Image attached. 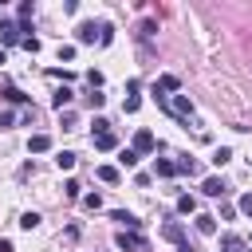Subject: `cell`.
Masks as SVG:
<instances>
[{
    "label": "cell",
    "mask_w": 252,
    "mask_h": 252,
    "mask_svg": "<svg viewBox=\"0 0 252 252\" xmlns=\"http://www.w3.org/2000/svg\"><path fill=\"white\" fill-rule=\"evenodd\" d=\"M165 110H169L173 118H181V122H189V118H193V102H189V94H169Z\"/></svg>",
    "instance_id": "cell-1"
},
{
    "label": "cell",
    "mask_w": 252,
    "mask_h": 252,
    "mask_svg": "<svg viewBox=\"0 0 252 252\" xmlns=\"http://www.w3.org/2000/svg\"><path fill=\"white\" fill-rule=\"evenodd\" d=\"M0 43H4V47L24 43V28H20V20H0Z\"/></svg>",
    "instance_id": "cell-2"
},
{
    "label": "cell",
    "mask_w": 252,
    "mask_h": 252,
    "mask_svg": "<svg viewBox=\"0 0 252 252\" xmlns=\"http://www.w3.org/2000/svg\"><path fill=\"white\" fill-rule=\"evenodd\" d=\"M118 248H126V252H150V244H146L142 232H118Z\"/></svg>",
    "instance_id": "cell-3"
},
{
    "label": "cell",
    "mask_w": 252,
    "mask_h": 252,
    "mask_svg": "<svg viewBox=\"0 0 252 252\" xmlns=\"http://www.w3.org/2000/svg\"><path fill=\"white\" fill-rule=\"evenodd\" d=\"M154 150H158V138L150 130H138L134 134V154H154Z\"/></svg>",
    "instance_id": "cell-4"
},
{
    "label": "cell",
    "mask_w": 252,
    "mask_h": 252,
    "mask_svg": "<svg viewBox=\"0 0 252 252\" xmlns=\"http://www.w3.org/2000/svg\"><path fill=\"white\" fill-rule=\"evenodd\" d=\"M126 91H130V94H126V102H122V110H126V114H134V110L142 106V98H138L142 83H138V79H130V83H126Z\"/></svg>",
    "instance_id": "cell-5"
},
{
    "label": "cell",
    "mask_w": 252,
    "mask_h": 252,
    "mask_svg": "<svg viewBox=\"0 0 252 252\" xmlns=\"http://www.w3.org/2000/svg\"><path fill=\"white\" fill-rule=\"evenodd\" d=\"M110 217H114V220H118V224H126V232H138V228H142V220H138V217H134V213H126V209H114V213H110Z\"/></svg>",
    "instance_id": "cell-6"
},
{
    "label": "cell",
    "mask_w": 252,
    "mask_h": 252,
    "mask_svg": "<svg viewBox=\"0 0 252 252\" xmlns=\"http://www.w3.org/2000/svg\"><path fill=\"white\" fill-rule=\"evenodd\" d=\"M161 236L173 240V244H185V228H181L177 220H165V224H161Z\"/></svg>",
    "instance_id": "cell-7"
},
{
    "label": "cell",
    "mask_w": 252,
    "mask_h": 252,
    "mask_svg": "<svg viewBox=\"0 0 252 252\" xmlns=\"http://www.w3.org/2000/svg\"><path fill=\"white\" fill-rule=\"evenodd\" d=\"M98 32H102V24H98V28H94V24H79V28H75L79 43H94V39H98Z\"/></svg>",
    "instance_id": "cell-8"
},
{
    "label": "cell",
    "mask_w": 252,
    "mask_h": 252,
    "mask_svg": "<svg viewBox=\"0 0 252 252\" xmlns=\"http://www.w3.org/2000/svg\"><path fill=\"white\" fill-rule=\"evenodd\" d=\"M201 193H205V197H224L228 189H224V181H220V177H205V185H201Z\"/></svg>",
    "instance_id": "cell-9"
},
{
    "label": "cell",
    "mask_w": 252,
    "mask_h": 252,
    "mask_svg": "<svg viewBox=\"0 0 252 252\" xmlns=\"http://www.w3.org/2000/svg\"><path fill=\"white\" fill-rule=\"evenodd\" d=\"M94 150H102V154H110V150H118V138L106 130V134H94Z\"/></svg>",
    "instance_id": "cell-10"
},
{
    "label": "cell",
    "mask_w": 252,
    "mask_h": 252,
    "mask_svg": "<svg viewBox=\"0 0 252 252\" xmlns=\"http://www.w3.org/2000/svg\"><path fill=\"white\" fill-rule=\"evenodd\" d=\"M28 150H32V154H47V150H51V134H32Z\"/></svg>",
    "instance_id": "cell-11"
},
{
    "label": "cell",
    "mask_w": 252,
    "mask_h": 252,
    "mask_svg": "<svg viewBox=\"0 0 252 252\" xmlns=\"http://www.w3.org/2000/svg\"><path fill=\"white\" fill-rule=\"evenodd\" d=\"M220 248H224V252H244V236L224 232V236H220Z\"/></svg>",
    "instance_id": "cell-12"
},
{
    "label": "cell",
    "mask_w": 252,
    "mask_h": 252,
    "mask_svg": "<svg viewBox=\"0 0 252 252\" xmlns=\"http://www.w3.org/2000/svg\"><path fill=\"white\" fill-rule=\"evenodd\" d=\"M154 173H158V177H173V173H177V161H169V158H158V161H154Z\"/></svg>",
    "instance_id": "cell-13"
},
{
    "label": "cell",
    "mask_w": 252,
    "mask_h": 252,
    "mask_svg": "<svg viewBox=\"0 0 252 252\" xmlns=\"http://www.w3.org/2000/svg\"><path fill=\"white\" fill-rule=\"evenodd\" d=\"M197 232L213 236V232H217V217H209V213H197Z\"/></svg>",
    "instance_id": "cell-14"
},
{
    "label": "cell",
    "mask_w": 252,
    "mask_h": 252,
    "mask_svg": "<svg viewBox=\"0 0 252 252\" xmlns=\"http://www.w3.org/2000/svg\"><path fill=\"white\" fill-rule=\"evenodd\" d=\"M177 213H181V217H189V213H197V197H189V193H181V197H177Z\"/></svg>",
    "instance_id": "cell-15"
},
{
    "label": "cell",
    "mask_w": 252,
    "mask_h": 252,
    "mask_svg": "<svg viewBox=\"0 0 252 252\" xmlns=\"http://www.w3.org/2000/svg\"><path fill=\"white\" fill-rule=\"evenodd\" d=\"M75 161H79V158H75L71 150H59V154H55V165H59V169H75Z\"/></svg>",
    "instance_id": "cell-16"
},
{
    "label": "cell",
    "mask_w": 252,
    "mask_h": 252,
    "mask_svg": "<svg viewBox=\"0 0 252 252\" xmlns=\"http://www.w3.org/2000/svg\"><path fill=\"white\" fill-rule=\"evenodd\" d=\"M154 87H158V91H177V87H181V79H177V75H161Z\"/></svg>",
    "instance_id": "cell-17"
},
{
    "label": "cell",
    "mask_w": 252,
    "mask_h": 252,
    "mask_svg": "<svg viewBox=\"0 0 252 252\" xmlns=\"http://www.w3.org/2000/svg\"><path fill=\"white\" fill-rule=\"evenodd\" d=\"M118 177H122V173H118L114 165H98V181H106V185H114Z\"/></svg>",
    "instance_id": "cell-18"
},
{
    "label": "cell",
    "mask_w": 252,
    "mask_h": 252,
    "mask_svg": "<svg viewBox=\"0 0 252 252\" xmlns=\"http://www.w3.org/2000/svg\"><path fill=\"white\" fill-rule=\"evenodd\" d=\"M177 173H189V177H193V173H201V165H197L193 158H181V161H177Z\"/></svg>",
    "instance_id": "cell-19"
},
{
    "label": "cell",
    "mask_w": 252,
    "mask_h": 252,
    "mask_svg": "<svg viewBox=\"0 0 252 252\" xmlns=\"http://www.w3.org/2000/svg\"><path fill=\"white\" fill-rule=\"evenodd\" d=\"M32 12H35V4H32V0H24V4L16 8V16H20V24H28V20H32Z\"/></svg>",
    "instance_id": "cell-20"
},
{
    "label": "cell",
    "mask_w": 252,
    "mask_h": 252,
    "mask_svg": "<svg viewBox=\"0 0 252 252\" xmlns=\"http://www.w3.org/2000/svg\"><path fill=\"white\" fill-rule=\"evenodd\" d=\"M4 98H8V102H28V94L16 91V87H4Z\"/></svg>",
    "instance_id": "cell-21"
},
{
    "label": "cell",
    "mask_w": 252,
    "mask_h": 252,
    "mask_svg": "<svg viewBox=\"0 0 252 252\" xmlns=\"http://www.w3.org/2000/svg\"><path fill=\"white\" fill-rule=\"evenodd\" d=\"M51 102H55V110H63V106L71 102V91H67V87H63V91H55V98H51Z\"/></svg>",
    "instance_id": "cell-22"
},
{
    "label": "cell",
    "mask_w": 252,
    "mask_h": 252,
    "mask_svg": "<svg viewBox=\"0 0 252 252\" xmlns=\"http://www.w3.org/2000/svg\"><path fill=\"white\" fill-rule=\"evenodd\" d=\"M138 158H142V154H134V150H122V158H118V161H122L126 169H134V165H138Z\"/></svg>",
    "instance_id": "cell-23"
},
{
    "label": "cell",
    "mask_w": 252,
    "mask_h": 252,
    "mask_svg": "<svg viewBox=\"0 0 252 252\" xmlns=\"http://www.w3.org/2000/svg\"><path fill=\"white\" fill-rule=\"evenodd\" d=\"M63 193H67V197H71V201H75V197H83V185H79V181H75V177H71V181H67V185H63Z\"/></svg>",
    "instance_id": "cell-24"
},
{
    "label": "cell",
    "mask_w": 252,
    "mask_h": 252,
    "mask_svg": "<svg viewBox=\"0 0 252 252\" xmlns=\"http://www.w3.org/2000/svg\"><path fill=\"white\" fill-rule=\"evenodd\" d=\"M35 224H39V213H24V217H20V228H28V232H32Z\"/></svg>",
    "instance_id": "cell-25"
},
{
    "label": "cell",
    "mask_w": 252,
    "mask_h": 252,
    "mask_svg": "<svg viewBox=\"0 0 252 252\" xmlns=\"http://www.w3.org/2000/svg\"><path fill=\"white\" fill-rule=\"evenodd\" d=\"M154 32H158V24H154V20H142V28H138V35H142V39H150Z\"/></svg>",
    "instance_id": "cell-26"
},
{
    "label": "cell",
    "mask_w": 252,
    "mask_h": 252,
    "mask_svg": "<svg viewBox=\"0 0 252 252\" xmlns=\"http://www.w3.org/2000/svg\"><path fill=\"white\" fill-rule=\"evenodd\" d=\"M228 158H232V150H228V146H220V150H217V154H213V165H224V161H228Z\"/></svg>",
    "instance_id": "cell-27"
},
{
    "label": "cell",
    "mask_w": 252,
    "mask_h": 252,
    "mask_svg": "<svg viewBox=\"0 0 252 252\" xmlns=\"http://www.w3.org/2000/svg\"><path fill=\"white\" fill-rule=\"evenodd\" d=\"M20 47H24V51H32V55H35V51H39V39H35V35H24V43H20Z\"/></svg>",
    "instance_id": "cell-28"
},
{
    "label": "cell",
    "mask_w": 252,
    "mask_h": 252,
    "mask_svg": "<svg viewBox=\"0 0 252 252\" xmlns=\"http://www.w3.org/2000/svg\"><path fill=\"white\" fill-rule=\"evenodd\" d=\"M87 102H91V110H98V106L106 102V94H98V91H91V94H87Z\"/></svg>",
    "instance_id": "cell-29"
},
{
    "label": "cell",
    "mask_w": 252,
    "mask_h": 252,
    "mask_svg": "<svg viewBox=\"0 0 252 252\" xmlns=\"http://www.w3.org/2000/svg\"><path fill=\"white\" fill-rule=\"evenodd\" d=\"M110 39H114V28H110V24H102V32H98V43H110Z\"/></svg>",
    "instance_id": "cell-30"
},
{
    "label": "cell",
    "mask_w": 252,
    "mask_h": 252,
    "mask_svg": "<svg viewBox=\"0 0 252 252\" xmlns=\"http://www.w3.org/2000/svg\"><path fill=\"white\" fill-rule=\"evenodd\" d=\"M83 205H87V209H98V205H102V197H98V193H87V197H83Z\"/></svg>",
    "instance_id": "cell-31"
},
{
    "label": "cell",
    "mask_w": 252,
    "mask_h": 252,
    "mask_svg": "<svg viewBox=\"0 0 252 252\" xmlns=\"http://www.w3.org/2000/svg\"><path fill=\"white\" fill-rule=\"evenodd\" d=\"M240 213H244V217H252V193H244V197H240Z\"/></svg>",
    "instance_id": "cell-32"
},
{
    "label": "cell",
    "mask_w": 252,
    "mask_h": 252,
    "mask_svg": "<svg viewBox=\"0 0 252 252\" xmlns=\"http://www.w3.org/2000/svg\"><path fill=\"white\" fill-rule=\"evenodd\" d=\"M0 126H4V130H8V126H16V114H12V110H4V114H0Z\"/></svg>",
    "instance_id": "cell-33"
},
{
    "label": "cell",
    "mask_w": 252,
    "mask_h": 252,
    "mask_svg": "<svg viewBox=\"0 0 252 252\" xmlns=\"http://www.w3.org/2000/svg\"><path fill=\"white\" fill-rule=\"evenodd\" d=\"M0 252H16V248H12V240H0Z\"/></svg>",
    "instance_id": "cell-34"
},
{
    "label": "cell",
    "mask_w": 252,
    "mask_h": 252,
    "mask_svg": "<svg viewBox=\"0 0 252 252\" xmlns=\"http://www.w3.org/2000/svg\"><path fill=\"white\" fill-rule=\"evenodd\" d=\"M177 252H197V248L193 244H177Z\"/></svg>",
    "instance_id": "cell-35"
},
{
    "label": "cell",
    "mask_w": 252,
    "mask_h": 252,
    "mask_svg": "<svg viewBox=\"0 0 252 252\" xmlns=\"http://www.w3.org/2000/svg\"><path fill=\"white\" fill-rule=\"evenodd\" d=\"M4 59H8V55H4V47H0V63H4Z\"/></svg>",
    "instance_id": "cell-36"
},
{
    "label": "cell",
    "mask_w": 252,
    "mask_h": 252,
    "mask_svg": "<svg viewBox=\"0 0 252 252\" xmlns=\"http://www.w3.org/2000/svg\"><path fill=\"white\" fill-rule=\"evenodd\" d=\"M248 252H252V248H248Z\"/></svg>",
    "instance_id": "cell-37"
}]
</instances>
